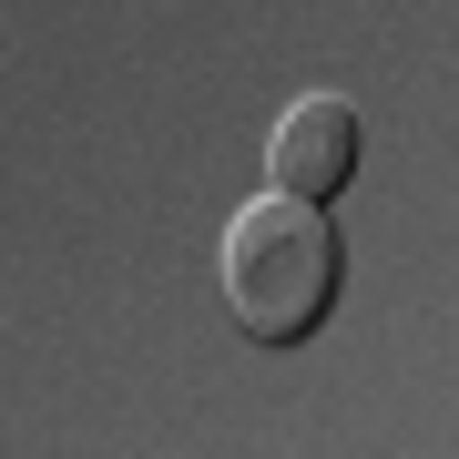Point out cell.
Returning <instances> with one entry per match:
<instances>
[{
	"mask_svg": "<svg viewBox=\"0 0 459 459\" xmlns=\"http://www.w3.org/2000/svg\"><path fill=\"white\" fill-rule=\"evenodd\" d=\"M358 153H368V133H358V113H347V92H307V102H286L276 143H265V184L327 204V195H347Z\"/></svg>",
	"mask_w": 459,
	"mask_h": 459,
	"instance_id": "cell-2",
	"label": "cell"
},
{
	"mask_svg": "<svg viewBox=\"0 0 459 459\" xmlns=\"http://www.w3.org/2000/svg\"><path fill=\"white\" fill-rule=\"evenodd\" d=\"M337 235L307 195H265L225 225V307L255 347H307L337 316Z\"/></svg>",
	"mask_w": 459,
	"mask_h": 459,
	"instance_id": "cell-1",
	"label": "cell"
}]
</instances>
